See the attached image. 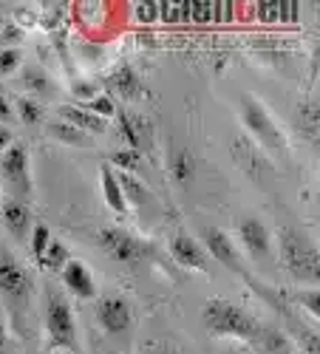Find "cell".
<instances>
[{"mask_svg":"<svg viewBox=\"0 0 320 354\" xmlns=\"http://www.w3.org/2000/svg\"><path fill=\"white\" fill-rule=\"evenodd\" d=\"M170 255H173V261H179L182 267H187V270H198V272L207 270V255H205V250H201L193 239H187V235H179V239H173Z\"/></svg>","mask_w":320,"mask_h":354,"instance_id":"8fae6325","label":"cell"},{"mask_svg":"<svg viewBox=\"0 0 320 354\" xmlns=\"http://www.w3.org/2000/svg\"><path fill=\"white\" fill-rule=\"evenodd\" d=\"M26 85H28V88H46L43 71H26Z\"/></svg>","mask_w":320,"mask_h":354,"instance_id":"4dcf8cb0","label":"cell"},{"mask_svg":"<svg viewBox=\"0 0 320 354\" xmlns=\"http://www.w3.org/2000/svg\"><path fill=\"white\" fill-rule=\"evenodd\" d=\"M0 218H3L6 230L15 239H26L28 230H32V213H28V207L20 201H6L3 207H0Z\"/></svg>","mask_w":320,"mask_h":354,"instance_id":"4fadbf2b","label":"cell"},{"mask_svg":"<svg viewBox=\"0 0 320 354\" xmlns=\"http://www.w3.org/2000/svg\"><path fill=\"white\" fill-rule=\"evenodd\" d=\"M111 88L116 94H122L125 100H139L144 94V85H142V77L131 68V66H120L113 74H111Z\"/></svg>","mask_w":320,"mask_h":354,"instance_id":"5bb4252c","label":"cell"},{"mask_svg":"<svg viewBox=\"0 0 320 354\" xmlns=\"http://www.w3.org/2000/svg\"><path fill=\"white\" fill-rule=\"evenodd\" d=\"M74 94L79 97V100H94L97 97V85H91V82H74Z\"/></svg>","mask_w":320,"mask_h":354,"instance_id":"f546056e","label":"cell"},{"mask_svg":"<svg viewBox=\"0 0 320 354\" xmlns=\"http://www.w3.org/2000/svg\"><path fill=\"white\" fill-rule=\"evenodd\" d=\"M170 167H173V179L176 182H190L193 176H196V165H193V156L187 153V151H179L176 156H173V162H170Z\"/></svg>","mask_w":320,"mask_h":354,"instance_id":"d6986e66","label":"cell"},{"mask_svg":"<svg viewBox=\"0 0 320 354\" xmlns=\"http://www.w3.org/2000/svg\"><path fill=\"white\" fill-rule=\"evenodd\" d=\"M17 113H20L23 125H37V122L43 120V108H40L35 100H20V102H17Z\"/></svg>","mask_w":320,"mask_h":354,"instance_id":"cb8c5ba5","label":"cell"},{"mask_svg":"<svg viewBox=\"0 0 320 354\" xmlns=\"http://www.w3.org/2000/svg\"><path fill=\"white\" fill-rule=\"evenodd\" d=\"M88 113H94L97 120H108V116H113L116 113V105H113V100L108 97V94H97L91 102H88Z\"/></svg>","mask_w":320,"mask_h":354,"instance_id":"603a6c76","label":"cell"},{"mask_svg":"<svg viewBox=\"0 0 320 354\" xmlns=\"http://www.w3.org/2000/svg\"><path fill=\"white\" fill-rule=\"evenodd\" d=\"M151 354H179V351H176V348H170V346H164V343H159Z\"/></svg>","mask_w":320,"mask_h":354,"instance_id":"e575fe53","label":"cell"},{"mask_svg":"<svg viewBox=\"0 0 320 354\" xmlns=\"http://www.w3.org/2000/svg\"><path fill=\"white\" fill-rule=\"evenodd\" d=\"M241 241H244L250 255H264L270 250V232L258 218H247L241 224Z\"/></svg>","mask_w":320,"mask_h":354,"instance_id":"2e32d148","label":"cell"},{"mask_svg":"<svg viewBox=\"0 0 320 354\" xmlns=\"http://www.w3.org/2000/svg\"><path fill=\"white\" fill-rule=\"evenodd\" d=\"M40 261H43V267H46V270L60 272V270L66 267V263H68L71 258H68L66 244H57V241H51V244H48V250H46V255H43Z\"/></svg>","mask_w":320,"mask_h":354,"instance_id":"ffe728a7","label":"cell"},{"mask_svg":"<svg viewBox=\"0 0 320 354\" xmlns=\"http://www.w3.org/2000/svg\"><path fill=\"white\" fill-rule=\"evenodd\" d=\"M216 20V3L213 0H182V23H213Z\"/></svg>","mask_w":320,"mask_h":354,"instance_id":"e0dca14e","label":"cell"},{"mask_svg":"<svg viewBox=\"0 0 320 354\" xmlns=\"http://www.w3.org/2000/svg\"><path fill=\"white\" fill-rule=\"evenodd\" d=\"M113 162L120 165V167H125V170L133 173V170L139 167V153L131 151V147H128V151H116V153H113Z\"/></svg>","mask_w":320,"mask_h":354,"instance_id":"f1b7e54d","label":"cell"},{"mask_svg":"<svg viewBox=\"0 0 320 354\" xmlns=\"http://www.w3.org/2000/svg\"><path fill=\"white\" fill-rule=\"evenodd\" d=\"M46 329L51 337V346H68L77 348V326H74V312L66 304V298L48 292L46 301Z\"/></svg>","mask_w":320,"mask_h":354,"instance_id":"3957f363","label":"cell"},{"mask_svg":"<svg viewBox=\"0 0 320 354\" xmlns=\"http://www.w3.org/2000/svg\"><path fill=\"white\" fill-rule=\"evenodd\" d=\"M9 145H12V131L6 125H0V153H3Z\"/></svg>","mask_w":320,"mask_h":354,"instance_id":"836d02e7","label":"cell"},{"mask_svg":"<svg viewBox=\"0 0 320 354\" xmlns=\"http://www.w3.org/2000/svg\"><path fill=\"white\" fill-rule=\"evenodd\" d=\"M100 185H102V196H105V204L116 213H125L128 210V198L122 193V185H120V176H116L111 167H102L100 170Z\"/></svg>","mask_w":320,"mask_h":354,"instance_id":"9a60e30c","label":"cell"},{"mask_svg":"<svg viewBox=\"0 0 320 354\" xmlns=\"http://www.w3.org/2000/svg\"><path fill=\"white\" fill-rule=\"evenodd\" d=\"M35 292V281L20 261L3 255L0 258V295H6L15 304H26Z\"/></svg>","mask_w":320,"mask_h":354,"instance_id":"277c9868","label":"cell"},{"mask_svg":"<svg viewBox=\"0 0 320 354\" xmlns=\"http://www.w3.org/2000/svg\"><path fill=\"white\" fill-rule=\"evenodd\" d=\"M48 133H51V136H57V139H63V142H68V145H91L88 133H82L79 128H74V125H68V122L51 125V128H48Z\"/></svg>","mask_w":320,"mask_h":354,"instance_id":"7402d4cb","label":"cell"},{"mask_svg":"<svg viewBox=\"0 0 320 354\" xmlns=\"http://www.w3.org/2000/svg\"><path fill=\"white\" fill-rule=\"evenodd\" d=\"M6 120H12V105L3 94H0V122H6Z\"/></svg>","mask_w":320,"mask_h":354,"instance_id":"d6a6232c","label":"cell"},{"mask_svg":"<svg viewBox=\"0 0 320 354\" xmlns=\"http://www.w3.org/2000/svg\"><path fill=\"white\" fill-rule=\"evenodd\" d=\"M48 244H51V230H48L46 224H37V227L32 230V250H35V255L43 258L46 250H48Z\"/></svg>","mask_w":320,"mask_h":354,"instance_id":"d4e9b609","label":"cell"},{"mask_svg":"<svg viewBox=\"0 0 320 354\" xmlns=\"http://www.w3.org/2000/svg\"><path fill=\"white\" fill-rule=\"evenodd\" d=\"M201 320L210 335L216 337H238V340H252L258 335V323L236 304H229L224 298H213L207 301Z\"/></svg>","mask_w":320,"mask_h":354,"instance_id":"6da1fadb","label":"cell"},{"mask_svg":"<svg viewBox=\"0 0 320 354\" xmlns=\"http://www.w3.org/2000/svg\"><path fill=\"white\" fill-rule=\"evenodd\" d=\"M281 263H283V270L301 283H314L320 275L317 247L292 230L281 232Z\"/></svg>","mask_w":320,"mask_h":354,"instance_id":"7a4b0ae2","label":"cell"},{"mask_svg":"<svg viewBox=\"0 0 320 354\" xmlns=\"http://www.w3.org/2000/svg\"><path fill=\"white\" fill-rule=\"evenodd\" d=\"M97 241L100 247L113 258V261H120V263H136L144 252V247L133 239V235L128 230H120V227H105L100 230L97 235Z\"/></svg>","mask_w":320,"mask_h":354,"instance_id":"5b68a950","label":"cell"},{"mask_svg":"<svg viewBox=\"0 0 320 354\" xmlns=\"http://www.w3.org/2000/svg\"><path fill=\"white\" fill-rule=\"evenodd\" d=\"M6 348V326H3V320H0V354H3Z\"/></svg>","mask_w":320,"mask_h":354,"instance_id":"d590c367","label":"cell"},{"mask_svg":"<svg viewBox=\"0 0 320 354\" xmlns=\"http://www.w3.org/2000/svg\"><path fill=\"white\" fill-rule=\"evenodd\" d=\"M0 26H3V20H0Z\"/></svg>","mask_w":320,"mask_h":354,"instance_id":"74e56055","label":"cell"},{"mask_svg":"<svg viewBox=\"0 0 320 354\" xmlns=\"http://www.w3.org/2000/svg\"><path fill=\"white\" fill-rule=\"evenodd\" d=\"M97 317L102 323V329L105 332H113V335H120L131 326V320H133V309L125 298H120V295H111V298H102L100 306H97Z\"/></svg>","mask_w":320,"mask_h":354,"instance_id":"52a82bcc","label":"cell"},{"mask_svg":"<svg viewBox=\"0 0 320 354\" xmlns=\"http://www.w3.org/2000/svg\"><path fill=\"white\" fill-rule=\"evenodd\" d=\"M301 131L306 139L317 142V100H309L301 105Z\"/></svg>","mask_w":320,"mask_h":354,"instance_id":"44dd1931","label":"cell"},{"mask_svg":"<svg viewBox=\"0 0 320 354\" xmlns=\"http://www.w3.org/2000/svg\"><path fill=\"white\" fill-rule=\"evenodd\" d=\"M23 63V57L17 48H3L0 51V74H15Z\"/></svg>","mask_w":320,"mask_h":354,"instance_id":"484cf974","label":"cell"},{"mask_svg":"<svg viewBox=\"0 0 320 354\" xmlns=\"http://www.w3.org/2000/svg\"><path fill=\"white\" fill-rule=\"evenodd\" d=\"M0 173H3L6 185H12L17 193L28 196L32 190V176H28V156L23 145H9L0 159Z\"/></svg>","mask_w":320,"mask_h":354,"instance_id":"8992f818","label":"cell"},{"mask_svg":"<svg viewBox=\"0 0 320 354\" xmlns=\"http://www.w3.org/2000/svg\"><path fill=\"white\" fill-rule=\"evenodd\" d=\"M133 15L142 23H153L159 20V3H133Z\"/></svg>","mask_w":320,"mask_h":354,"instance_id":"83f0119b","label":"cell"},{"mask_svg":"<svg viewBox=\"0 0 320 354\" xmlns=\"http://www.w3.org/2000/svg\"><path fill=\"white\" fill-rule=\"evenodd\" d=\"M120 131H122V136L128 139V147H131V151H136V153L142 151V147H148V145H151V136H153L151 122L144 120V116L128 113V111L120 113Z\"/></svg>","mask_w":320,"mask_h":354,"instance_id":"30bf717a","label":"cell"},{"mask_svg":"<svg viewBox=\"0 0 320 354\" xmlns=\"http://www.w3.org/2000/svg\"><path fill=\"white\" fill-rule=\"evenodd\" d=\"M301 301H303V304L312 309V315L317 317V289H312L309 295H301Z\"/></svg>","mask_w":320,"mask_h":354,"instance_id":"1f68e13d","label":"cell"},{"mask_svg":"<svg viewBox=\"0 0 320 354\" xmlns=\"http://www.w3.org/2000/svg\"><path fill=\"white\" fill-rule=\"evenodd\" d=\"M63 116H66V122L68 125H74V128H79L82 133H100V131H105V122L102 120H97L94 113H88L85 108H77V105H66L63 111H60Z\"/></svg>","mask_w":320,"mask_h":354,"instance_id":"ac0fdd59","label":"cell"},{"mask_svg":"<svg viewBox=\"0 0 320 354\" xmlns=\"http://www.w3.org/2000/svg\"><path fill=\"white\" fill-rule=\"evenodd\" d=\"M244 116H247V125L258 133V139H264L270 147H281V131H278V125L272 122V116L264 108H261L255 100L247 102Z\"/></svg>","mask_w":320,"mask_h":354,"instance_id":"9c48e42d","label":"cell"},{"mask_svg":"<svg viewBox=\"0 0 320 354\" xmlns=\"http://www.w3.org/2000/svg\"><path fill=\"white\" fill-rule=\"evenodd\" d=\"M159 20H164V23H182V0H164V3H159Z\"/></svg>","mask_w":320,"mask_h":354,"instance_id":"4316f807","label":"cell"},{"mask_svg":"<svg viewBox=\"0 0 320 354\" xmlns=\"http://www.w3.org/2000/svg\"><path fill=\"white\" fill-rule=\"evenodd\" d=\"M205 247L213 258H218L224 267L229 270H241V263H238V255H236V247H232V241L227 239V232L221 230H205Z\"/></svg>","mask_w":320,"mask_h":354,"instance_id":"7c38bea8","label":"cell"},{"mask_svg":"<svg viewBox=\"0 0 320 354\" xmlns=\"http://www.w3.org/2000/svg\"><path fill=\"white\" fill-rule=\"evenodd\" d=\"M111 354H120V351H111Z\"/></svg>","mask_w":320,"mask_h":354,"instance_id":"8d00e7d4","label":"cell"},{"mask_svg":"<svg viewBox=\"0 0 320 354\" xmlns=\"http://www.w3.org/2000/svg\"><path fill=\"white\" fill-rule=\"evenodd\" d=\"M63 283L68 286L71 295H77V298L82 301H91L97 295V283H94V275L91 270L85 267L82 261H68L63 267Z\"/></svg>","mask_w":320,"mask_h":354,"instance_id":"ba28073f","label":"cell"}]
</instances>
